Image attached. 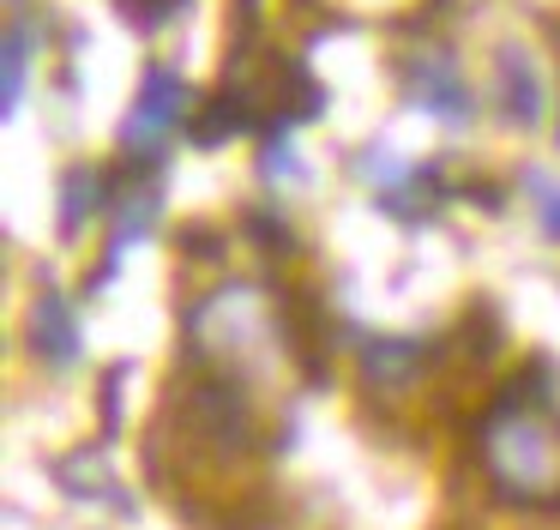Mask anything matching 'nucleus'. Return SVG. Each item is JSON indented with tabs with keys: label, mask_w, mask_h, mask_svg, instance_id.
<instances>
[{
	"label": "nucleus",
	"mask_w": 560,
	"mask_h": 530,
	"mask_svg": "<svg viewBox=\"0 0 560 530\" xmlns=\"http://www.w3.org/2000/svg\"><path fill=\"white\" fill-rule=\"evenodd\" d=\"M530 199L542 205V229L560 241V181H548V175H530Z\"/></svg>",
	"instance_id": "9"
},
{
	"label": "nucleus",
	"mask_w": 560,
	"mask_h": 530,
	"mask_svg": "<svg viewBox=\"0 0 560 530\" xmlns=\"http://www.w3.org/2000/svg\"><path fill=\"white\" fill-rule=\"evenodd\" d=\"M410 96L440 120H470V84H464V72L440 48L410 55Z\"/></svg>",
	"instance_id": "3"
},
{
	"label": "nucleus",
	"mask_w": 560,
	"mask_h": 530,
	"mask_svg": "<svg viewBox=\"0 0 560 530\" xmlns=\"http://www.w3.org/2000/svg\"><path fill=\"white\" fill-rule=\"evenodd\" d=\"M500 84H506V108L518 120L542 115V84H536V67L524 48H500Z\"/></svg>",
	"instance_id": "5"
},
{
	"label": "nucleus",
	"mask_w": 560,
	"mask_h": 530,
	"mask_svg": "<svg viewBox=\"0 0 560 530\" xmlns=\"http://www.w3.org/2000/svg\"><path fill=\"white\" fill-rule=\"evenodd\" d=\"M115 7H121L127 24H139V31H158V24H170L175 12L187 7V0H115Z\"/></svg>",
	"instance_id": "8"
},
{
	"label": "nucleus",
	"mask_w": 560,
	"mask_h": 530,
	"mask_svg": "<svg viewBox=\"0 0 560 530\" xmlns=\"http://www.w3.org/2000/svg\"><path fill=\"white\" fill-rule=\"evenodd\" d=\"M31 344H37L55 368L79 361V320H73V301H67L61 289H43L37 296V308H31Z\"/></svg>",
	"instance_id": "4"
},
{
	"label": "nucleus",
	"mask_w": 560,
	"mask_h": 530,
	"mask_svg": "<svg viewBox=\"0 0 560 530\" xmlns=\"http://www.w3.org/2000/svg\"><path fill=\"white\" fill-rule=\"evenodd\" d=\"M97 205H103V175H97V169H73V175H67L61 229H79V217H91Z\"/></svg>",
	"instance_id": "6"
},
{
	"label": "nucleus",
	"mask_w": 560,
	"mask_h": 530,
	"mask_svg": "<svg viewBox=\"0 0 560 530\" xmlns=\"http://www.w3.org/2000/svg\"><path fill=\"white\" fill-rule=\"evenodd\" d=\"M25 60H31V31L13 24V36H7V108H19V96H25Z\"/></svg>",
	"instance_id": "7"
},
{
	"label": "nucleus",
	"mask_w": 560,
	"mask_h": 530,
	"mask_svg": "<svg viewBox=\"0 0 560 530\" xmlns=\"http://www.w3.org/2000/svg\"><path fill=\"white\" fill-rule=\"evenodd\" d=\"M476 458L500 500L560 512V380L548 361H530L476 428Z\"/></svg>",
	"instance_id": "1"
},
{
	"label": "nucleus",
	"mask_w": 560,
	"mask_h": 530,
	"mask_svg": "<svg viewBox=\"0 0 560 530\" xmlns=\"http://www.w3.org/2000/svg\"><path fill=\"white\" fill-rule=\"evenodd\" d=\"M182 115H187V84L175 79L170 67H151L145 84H139V96H133V108H127V127H121L127 157H133V163L163 157V145L175 139Z\"/></svg>",
	"instance_id": "2"
}]
</instances>
